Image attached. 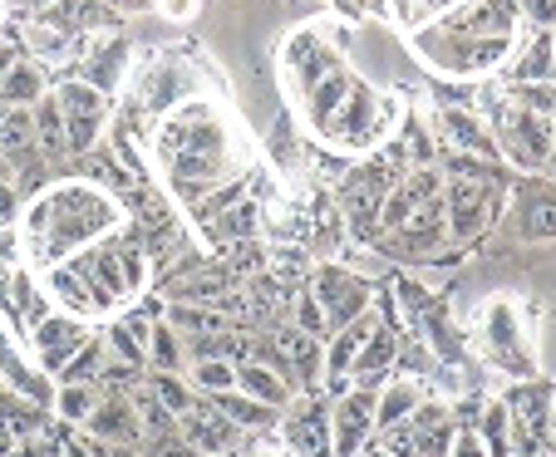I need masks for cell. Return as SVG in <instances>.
<instances>
[{
	"mask_svg": "<svg viewBox=\"0 0 556 457\" xmlns=\"http://www.w3.org/2000/svg\"><path fill=\"white\" fill-rule=\"evenodd\" d=\"M124 221L118 202L109 192H99L89 177L74 182H54V188L35 192L21 207V241H25V266L50 270L74 261L79 251H89L94 241L114 237V227Z\"/></svg>",
	"mask_w": 556,
	"mask_h": 457,
	"instance_id": "6da1fadb",
	"label": "cell"
},
{
	"mask_svg": "<svg viewBox=\"0 0 556 457\" xmlns=\"http://www.w3.org/2000/svg\"><path fill=\"white\" fill-rule=\"evenodd\" d=\"M153 153L168 173V192L178 202H188V212L207 198L212 188L231 182V153H227V128L212 114V104L188 99L178 104L163 124H157Z\"/></svg>",
	"mask_w": 556,
	"mask_h": 457,
	"instance_id": "7a4b0ae2",
	"label": "cell"
},
{
	"mask_svg": "<svg viewBox=\"0 0 556 457\" xmlns=\"http://www.w3.org/2000/svg\"><path fill=\"white\" fill-rule=\"evenodd\" d=\"M443 217H448L453 246H472L497 217H503V182H468L448 177L443 182Z\"/></svg>",
	"mask_w": 556,
	"mask_h": 457,
	"instance_id": "3957f363",
	"label": "cell"
},
{
	"mask_svg": "<svg viewBox=\"0 0 556 457\" xmlns=\"http://www.w3.org/2000/svg\"><path fill=\"white\" fill-rule=\"evenodd\" d=\"M419 50L424 60H433L439 69L448 74H488L493 64H503L513 54V40L503 35H419Z\"/></svg>",
	"mask_w": 556,
	"mask_h": 457,
	"instance_id": "277c9868",
	"label": "cell"
},
{
	"mask_svg": "<svg viewBox=\"0 0 556 457\" xmlns=\"http://www.w3.org/2000/svg\"><path fill=\"white\" fill-rule=\"evenodd\" d=\"M483 350L503 375L536 379L532 344H527V330H522V320H517V305L507 301V295H497V301L483 310Z\"/></svg>",
	"mask_w": 556,
	"mask_h": 457,
	"instance_id": "5b68a950",
	"label": "cell"
},
{
	"mask_svg": "<svg viewBox=\"0 0 556 457\" xmlns=\"http://www.w3.org/2000/svg\"><path fill=\"white\" fill-rule=\"evenodd\" d=\"M305 291L320 301V310H326V320H330V334L345 330L355 315H365L369 305H375V285H369L355 266H315Z\"/></svg>",
	"mask_w": 556,
	"mask_h": 457,
	"instance_id": "8992f818",
	"label": "cell"
},
{
	"mask_svg": "<svg viewBox=\"0 0 556 457\" xmlns=\"http://www.w3.org/2000/svg\"><path fill=\"white\" fill-rule=\"evenodd\" d=\"M54 99H60V114H64V138H70V153H94L99 134L109 124V94H99L94 84H85L79 74L64 84H54Z\"/></svg>",
	"mask_w": 556,
	"mask_h": 457,
	"instance_id": "52a82bcc",
	"label": "cell"
},
{
	"mask_svg": "<svg viewBox=\"0 0 556 457\" xmlns=\"http://www.w3.org/2000/svg\"><path fill=\"white\" fill-rule=\"evenodd\" d=\"M497 143H503V153L513 157L517 167L536 173V167H546L556 157V118H542L522 104L503 109V118H497Z\"/></svg>",
	"mask_w": 556,
	"mask_h": 457,
	"instance_id": "ba28073f",
	"label": "cell"
},
{
	"mask_svg": "<svg viewBox=\"0 0 556 457\" xmlns=\"http://www.w3.org/2000/svg\"><path fill=\"white\" fill-rule=\"evenodd\" d=\"M30 354H35V369H40L45 379H60V369L74 359V354L89 344V320H79V315H64V310H50L40 325H30Z\"/></svg>",
	"mask_w": 556,
	"mask_h": 457,
	"instance_id": "9c48e42d",
	"label": "cell"
},
{
	"mask_svg": "<svg viewBox=\"0 0 556 457\" xmlns=\"http://www.w3.org/2000/svg\"><path fill=\"white\" fill-rule=\"evenodd\" d=\"M369 437H375V389L350 384V394L330 398V453L359 457Z\"/></svg>",
	"mask_w": 556,
	"mask_h": 457,
	"instance_id": "30bf717a",
	"label": "cell"
},
{
	"mask_svg": "<svg viewBox=\"0 0 556 457\" xmlns=\"http://www.w3.org/2000/svg\"><path fill=\"white\" fill-rule=\"evenodd\" d=\"M178 437L198 447L202 457H231L237 447H242L247 433H237V428L222 418V408L212 404V398H198L188 414H178Z\"/></svg>",
	"mask_w": 556,
	"mask_h": 457,
	"instance_id": "8fae6325",
	"label": "cell"
},
{
	"mask_svg": "<svg viewBox=\"0 0 556 457\" xmlns=\"http://www.w3.org/2000/svg\"><path fill=\"white\" fill-rule=\"evenodd\" d=\"M85 437H99V443H124V447H143V423H138V408L128 394L118 389H99L94 414L79 428Z\"/></svg>",
	"mask_w": 556,
	"mask_h": 457,
	"instance_id": "7c38bea8",
	"label": "cell"
},
{
	"mask_svg": "<svg viewBox=\"0 0 556 457\" xmlns=\"http://www.w3.org/2000/svg\"><path fill=\"white\" fill-rule=\"evenodd\" d=\"M379 128H384V104H379L375 94H369L365 84L355 79V89H350V99L340 104V114L330 118L320 134L330 138V143L340 148H359L365 138H379Z\"/></svg>",
	"mask_w": 556,
	"mask_h": 457,
	"instance_id": "4fadbf2b",
	"label": "cell"
},
{
	"mask_svg": "<svg viewBox=\"0 0 556 457\" xmlns=\"http://www.w3.org/2000/svg\"><path fill=\"white\" fill-rule=\"evenodd\" d=\"M443 192V177L433 173V167H414L409 177H404V182H394V188L384 192V202H379V227L384 231H400L404 221L414 217V207H419V202H429V198H439Z\"/></svg>",
	"mask_w": 556,
	"mask_h": 457,
	"instance_id": "5bb4252c",
	"label": "cell"
},
{
	"mask_svg": "<svg viewBox=\"0 0 556 457\" xmlns=\"http://www.w3.org/2000/svg\"><path fill=\"white\" fill-rule=\"evenodd\" d=\"M394 364H400V330L379 320L375 334L365 340V350L355 354V389H384L394 379Z\"/></svg>",
	"mask_w": 556,
	"mask_h": 457,
	"instance_id": "9a60e30c",
	"label": "cell"
},
{
	"mask_svg": "<svg viewBox=\"0 0 556 457\" xmlns=\"http://www.w3.org/2000/svg\"><path fill=\"white\" fill-rule=\"evenodd\" d=\"M424 384L419 379H409V375H394L384 389L375 394V433H389V428H400V423H409V414L424 404Z\"/></svg>",
	"mask_w": 556,
	"mask_h": 457,
	"instance_id": "2e32d148",
	"label": "cell"
},
{
	"mask_svg": "<svg viewBox=\"0 0 556 457\" xmlns=\"http://www.w3.org/2000/svg\"><path fill=\"white\" fill-rule=\"evenodd\" d=\"M517 237L522 241H552L556 237V188L536 182L517 198Z\"/></svg>",
	"mask_w": 556,
	"mask_h": 457,
	"instance_id": "e0dca14e",
	"label": "cell"
},
{
	"mask_svg": "<svg viewBox=\"0 0 556 457\" xmlns=\"http://www.w3.org/2000/svg\"><path fill=\"white\" fill-rule=\"evenodd\" d=\"M433 124H439V134L448 138L458 153H488L493 157L497 153V143H493V134H488L478 118L468 114V109H458V104H443V109H433Z\"/></svg>",
	"mask_w": 556,
	"mask_h": 457,
	"instance_id": "ac0fdd59",
	"label": "cell"
},
{
	"mask_svg": "<svg viewBox=\"0 0 556 457\" xmlns=\"http://www.w3.org/2000/svg\"><path fill=\"white\" fill-rule=\"evenodd\" d=\"M237 394L256 398V404H271L276 414H286V404L295 398V384L286 375H276V369H266V364L247 359V364H237Z\"/></svg>",
	"mask_w": 556,
	"mask_h": 457,
	"instance_id": "d6986e66",
	"label": "cell"
},
{
	"mask_svg": "<svg viewBox=\"0 0 556 457\" xmlns=\"http://www.w3.org/2000/svg\"><path fill=\"white\" fill-rule=\"evenodd\" d=\"M128 74V40H118V35H109V40H99L94 50H89L85 69H79V79L94 84L99 94H114L118 79Z\"/></svg>",
	"mask_w": 556,
	"mask_h": 457,
	"instance_id": "ffe728a7",
	"label": "cell"
},
{
	"mask_svg": "<svg viewBox=\"0 0 556 457\" xmlns=\"http://www.w3.org/2000/svg\"><path fill=\"white\" fill-rule=\"evenodd\" d=\"M40 94H50V84H45V64L30 60V54H21V60L11 64V74L0 79V104L5 109H30Z\"/></svg>",
	"mask_w": 556,
	"mask_h": 457,
	"instance_id": "44dd1931",
	"label": "cell"
},
{
	"mask_svg": "<svg viewBox=\"0 0 556 457\" xmlns=\"http://www.w3.org/2000/svg\"><path fill=\"white\" fill-rule=\"evenodd\" d=\"M30 118H35V148H40L45 163H54V157L70 153V138H64V114H60V99H54V89L35 99Z\"/></svg>",
	"mask_w": 556,
	"mask_h": 457,
	"instance_id": "7402d4cb",
	"label": "cell"
},
{
	"mask_svg": "<svg viewBox=\"0 0 556 457\" xmlns=\"http://www.w3.org/2000/svg\"><path fill=\"white\" fill-rule=\"evenodd\" d=\"M291 60H295L291 69H295V79H301V94H311L320 79H330L336 69H345V64H340V54H330L326 45L315 40V35H301V40L291 45Z\"/></svg>",
	"mask_w": 556,
	"mask_h": 457,
	"instance_id": "603a6c76",
	"label": "cell"
},
{
	"mask_svg": "<svg viewBox=\"0 0 556 457\" xmlns=\"http://www.w3.org/2000/svg\"><path fill=\"white\" fill-rule=\"evenodd\" d=\"M21 40H25V50H30V60H70V54L85 50L79 35L54 30V25L40 21V15H30V21L21 25Z\"/></svg>",
	"mask_w": 556,
	"mask_h": 457,
	"instance_id": "cb8c5ba5",
	"label": "cell"
},
{
	"mask_svg": "<svg viewBox=\"0 0 556 457\" xmlns=\"http://www.w3.org/2000/svg\"><path fill=\"white\" fill-rule=\"evenodd\" d=\"M182 379L192 384V394H198V398H222V394H231V389H237V364L217 359V354H198V359H188Z\"/></svg>",
	"mask_w": 556,
	"mask_h": 457,
	"instance_id": "d4e9b609",
	"label": "cell"
},
{
	"mask_svg": "<svg viewBox=\"0 0 556 457\" xmlns=\"http://www.w3.org/2000/svg\"><path fill=\"white\" fill-rule=\"evenodd\" d=\"M212 404L222 408V418H227L237 433H271L276 423H281V414H276L271 404H256V398H247V394H222V398H212Z\"/></svg>",
	"mask_w": 556,
	"mask_h": 457,
	"instance_id": "484cf974",
	"label": "cell"
},
{
	"mask_svg": "<svg viewBox=\"0 0 556 457\" xmlns=\"http://www.w3.org/2000/svg\"><path fill=\"white\" fill-rule=\"evenodd\" d=\"M40 21H50L54 30H64V35H79V30H104V25H114V15H109V5H99V0H60V5L40 11Z\"/></svg>",
	"mask_w": 556,
	"mask_h": 457,
	"instance_id": "4316f807",
	"label": "cell"
},
{
	"mask_svg": "<svg viewBox=\"0 0 556 457\" xmlns=\"http://www.w3.org/2000/svg\"><path fill=\"white\" fill-rule=\"evenodd\" d=\"M45 295H50L54 305H60L64 315H79V320H94V305H89V291L85 281L74 276V266L64 261V266H50L45 270Z\"/></svg>",
	"mask_w": 556,
	"mask_h": 457,
	"instance_id": "83f0119b",
	"label": "cell"
},
{
	"mask_svg": "<svg viewBox=\"0 0 556 457\" xmlns=\"http://www.w3.org/2000/svg\"><path fill=\"white\" fill-rule=\"evenodd\" d=\"M350 89H355V74H350V69H336L330 79L315 84L311 94H305V114H311V124H315V128H326L330 118L340 114V104L350 99Z\"/></svg>",
	"mask_w": 556,
	"mask_h": 457,
	"instance_id": "f1b7e54d",
	"label": "cell"
},
{
	"mask_svg": "<svg viewBox=\"0 0 556 457\" xmlns=\"http://www.w3.org/2000/svg\"><path fill=\"white\" fill-rule=\"evenodd\" d=\"M148 369H157V375H182V369H188V340H182L168 320H153V334H148Z\"/></svg>",
	"mask_w": 556,
	"mask_h": 457,
	"instance_id": "f546056e",
	"label": "cell"
},
{
	"mask_svg": "<svg viewBox=\"0 0 556 457\" xmlns=\"http://www.w3.org/2000/svg\"><path fill=\"white\" fill-rule=\"evenodd\" d=\"M94 404H99V384H54V398H50L54 418L70 428H85V418L94 414Z\"/></svg>",
	"mask_w": 556,
	"mask_h": 457,
	"instance_id": "4dcf8cb0",
	"label": "cell"
},
{
	"mask_svg": "<svg viewBox=\"0 0 556 457\" xmlns=\"http://www.w3.org/2000/svg\"><path fill=\"white\" fill-rule=\"evenodd\" d=\"M143 384H148V394H153L157 404L168 408L173 418H178V414H188V408L198 404V394H192V384H188V379H182V375H157V369H148V375H143Z\"/></svg>",
	"mask_w": 556,
	"mask_h": 457,
	"instance_id": "1f68e13d",
	"label": "cell"
},
{
	"mask_svg": "<svg viewBox=\"0 0 556 457\" xmlns=\"http://www.w3.org/2000/svg\"><path fill=\"white\" fill-rule=\"evenodd\" d=\"M552 74H556V45H552V35H542V40L522 54V64L513 69V79L517 84H552Z\"/></svg>",
	"mask_w": 556,
	"mask_h": 457,
	"instance_id": "d6a6232c",
	"label": "cell"
},
{
	"mask_svg": "<svg viewBox=\"0 0 556 457\" xmlns=\"http://www.w3.org/2000/svg\"><path fill=\"white\" fill-rule=\"evenodd\" d=\"M237 202H247V182L242 177H231V182H222V188H212L207 198L192 207V221H202V227H212V221L222 217V212H231Z\"/></svg>",
	"mask_w": 556,
	"mask_h": 457,
	"instance_id": "836d02e7",
	"label": "cell"
},
{
	"mask_svg": "<svg viewBox=\"0 0 556 457\" xmlns=\"http://www.w3.org/2000/svg\"><path fill=\"white\" fill-rule=\"evenodd\" d=\"M291 325L301 334H311V340H320V344L330 340V320H326V310H320V301H315L311 291H295L291 295Z\"/></svg>",
	"mask_w": 556,
	"mask_h": 457,
	"instance_id": "e575fe53",
	"label": "cell"
},
{
	"mask_svg": "<svg viewBox=\"0 0 556 457\" xmlns=\"http://www.w3.org/2000/svg\"><path fill=\"white\" fill-rule=\"evenodd\" d=\"M256 217H262V212H256V202H237V207L222 212L207 231H212V237H222L227 246H237V241H247L256 231Z\"/></svg>",
	"mask_w": 556,
	"mask_h": 457,
	"instance_id": "d590c367",
	"label": "cell"
},
{
	"mask_svg": "<svg viewBox=\"0 0 556 457\" xmlns=\"http://www.w3.org/2000/svg\"><path fill=\"white\" fill-rule=\"evenodd\" d=\"M517 104L542 118H556V84H517Z\"/></svg>",
	"mask_w": 556,
	"mask_h": 457,
	"instance_id": "8d00e7d4",
	"label": "cell"
},
{
	"mask_svg": "<svg viewBox=\"0 0 556 457\" xmlns=\"http://www.w3.org/2000/svg\"><path fill=\"white\" fill-rule=\"evenodd\" d=\"M453 433H458V423H443V428H433V433H419L409 453H414V457H448Z\"/></svg>",
	"mask_w": 556,
	"mask_h": 457,
	"instance_id": "74e56055",
	"label": "cell"
},
{
	"mask_svg": "<svg viewBox=\"0 0 556 457\" xmlns=\"http://www.w3.org/2000/svg\"><path fill=\"white\" fill-rule=\"evenodd\" d=\"M517 15L532 25H546V30H556V0H513Z\"/></svg>",
	"mask_w": 556,
	"mask_h": 457,
	"instance_id": "f35d334b",
	"label": "cell"
},
{
	"mask_svg": "<svg viewBox=\"0 0 556 457\" xmlns=\"http://www.w3.org/2000/svg\"><path fill=\"white\" fill-rule=\"evenodd\" d=\"M448 457H488V447H483V437H478V428H458V433H453Z\"/></svg>",
	"mask_w": 556,
	"mask_h": 457,
	"instance_id": "ab89813d",
	"label": "cell"
},
{
	"mask_svg": "<svg viewBox=\"0 0 556 457\" xmlns=\"http://www.w3.org/2000/svg\"><path fill=\"white\" fill-rule=\"evenodd\" d=\"M153 11H163L168 21H192V15H198V0H153Z\"/></svg>",
	"mask_w": 556,
	"mask_h": 457,
	"instance_id": "60d3db41",
	"label": "cell"
},
{
	"mask_svg": "<svg viewBox=\"0 0 556 457\" xmlns=\"http://www.w3.org/2000/svg\"><path fill=\"white\" fill-rule=\"evenodd\" d=\"M60 443H64V457H94V447H89L85 433H64Z\"/></svg>",
	"mask_w": 556,
	"mask_h": 457,
	"instance_id": "b9f144b4",
	"label": "cell"
},
{
	"mask_svg": "<svg viewBox=\"0 0 556 457\" xmlns=\"http://www.w3.org/2000/svg\"><path fill=\"white\" fill-rule=\"evenodd\" d=\"M99 5H109V11H118V15H143V11H153V0H99Z\"/></svg>",
	"mask_w": 556,
	"mask_h": 457,
	"instance_id": "7bdbcfd3",
	"label": "cell"
},
{
	"mask_svg": "<svg viewBox=\"0 0 556 457\" xmlns=\"http://www.w3.org/2000/svg\"><path fill=\"white\" fill-rule=\"evenodd\" d=\"M21 60V50H15V45H5L0 40V79H5V74H11V64Z\"/></svg>",
	"mask_w": 556,
	"mask_h": 457,
	"instance_id": "ee69618b",
	"label": "cell"
},
{
	"mask_svg": "<svg viewBox=\"0 0 556 457\" xmlns=\"http://www.w3.org/2000/svg\"><path fill=\"white\" fill-rule=\"evenodd\" d=\"M21 5H25L30 15H40V11H50V5H60V0H21Z\"/></svg>",
	"mask_w": 556,
	"mask_h": 457,
	"instance_id": "f6af8a7d",
	"label": "cell"
},
{
	"mask_svg": "<svg viewBox=\"0 0 556 457\" xmlns=\"http://www.w3.org/2000/svg\"><path fill=\"white\" fill-rule=\"evenodd\" d=\"M0 21H5V0H0Z\"/></svg>",
	"mask_w": 556,
	"mask_h": 457,
	"instance_id": "bcb514c9",
	"label": "cell"
}]
</instances>
